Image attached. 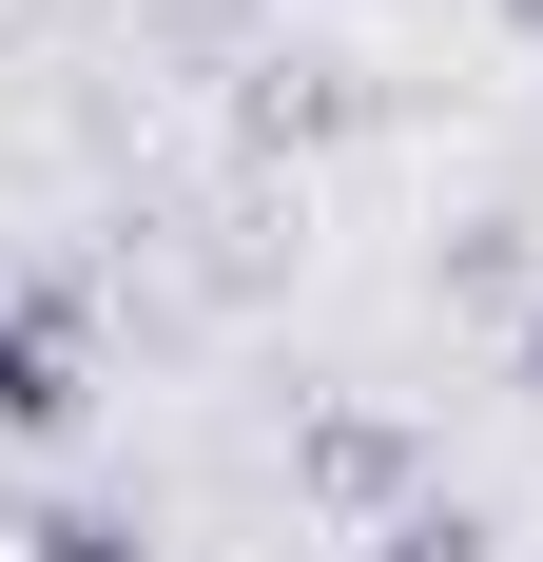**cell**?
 Segmentation results:
<instances>
[{"instance_id": "cell-1", "label": "cell", "mask_w": 543, "mask_h": 562, "mask_svg": "<svg viewBox=\"0 0 543 562\" xmlns=\"http://www.w3.org/2000/svg\"><path fill=\"white\" fill-rule=\"evenodd\" d=\"M98 407V349H78V311H0V427L20 447H58Z\"/></svg>"}, {"instance_id": "cell-2", "label": "cell", "mask_w": 543, "mask_h": 562, "mask_svg": "<svg viewBox=\"0 0 543 562\" xmlns=\"http://www.w3.org/2000/svg\"><path fill=\"white\" fill-rule=\"evenodd\" d=\"M388 562H486V524H446V505H408V524H388Z\"/></svg>"}, {"instance_id": "cell-3", "label": "cell", "mask_w": 543, "mask_h": 562, "mask_svg": "<svg viewBox=\"0 0 543 562\" xmlns=\"http://www.w3.org/2000/svg\"><path fill=\"white\" fill-rule=\"evenodd\" d=\"M40 562H136V524H98V505H58V524H40Z\"/></svg>"}, {"instance_id": "cell-4", "label": "cell", "mask_w": 543, "mask_h": 562, "mask_svg": "<svg viewBox=\"0 0 543 562\" xmlns=\"http://www.w3.org/2000/svg\"><path fill=\"white\" fill-rule=\"evenodd\" d=\"M524 407H543V311H524Z\"/></svg>"}, {"instance_id": "cell-5", "label": "cell", "mask_w": 543, "mask_h": 562, "mask_svg": "<svg viewBox=\"0 0 543 562\" xmlns=\"http://www.w3.org/2000/svg\"><path fill=\"white\" fill-rule=\"evenodd\" d=\"M524 20H543V0H524Z\"/></svg>"}]
</instances>
